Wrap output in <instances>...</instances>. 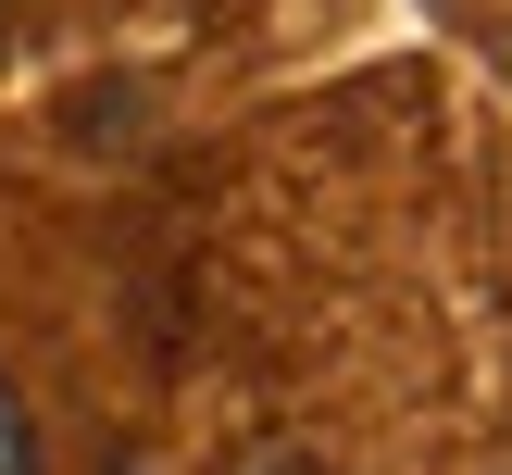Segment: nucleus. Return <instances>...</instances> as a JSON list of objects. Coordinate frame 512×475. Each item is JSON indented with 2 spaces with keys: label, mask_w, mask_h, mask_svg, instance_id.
<instances>
[{
  "label": "nucleus",
  "mask_w": 512,
  "mask_h": 475,
  "mask_svg": "<svg viewBox=\"0 0 512 475\" xmlns=\"http://www.w3.org/2000/svg\"><path fill=\"white\" fill-rule=\"evenodd\" d=\"M0 475H38V425H25L13 388H0Z\"/></svg>",
  "instance_id": "obj_1"
}]
</instances>
